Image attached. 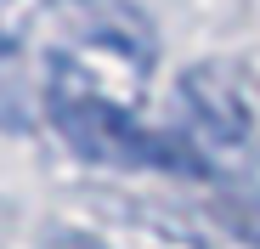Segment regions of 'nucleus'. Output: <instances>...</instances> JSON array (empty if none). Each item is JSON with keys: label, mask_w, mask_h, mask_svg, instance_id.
I'll use <instances>...</instances> for the list:
<instances>
[{"label": "nucleus", "mask_w": 260, "mask_h": 249, "mask_svg": "<svg viewBox=\"0 0 260 249\" xmlns=\"http://www.w3.org/2000/svg\"><path fill=\"white\" fill-rule=\"evenodd\" d=\"M147 74L153 46L136 40H51L46 51V113H108V119H136L147 102Z\"/></svg>", "instance_id": "1"}, {"label": "nucleus", "mask_w": 260, "mask_h": 249, "mask_svg": "<svg viewBox=\"0 0 260 249\" xmlns=\"http://www.w3.org/2000/svg\"><path fill=\"white\" fill-rule=\"evenodd\" d=\"M181 108H187V142L198 147V159H221V153H238L254 142V124H260V108H254V85L238 63H192L181 74Z\"/></svg>", "instance_id": "2"}, {"label": "nucleus", "mask_w": 260, "mask_h": 249, "mask_svg": "<svg viewBox=\"0 0 260 249\" xmlns=\"http://www.w3.org/2000/svg\"><path fill=\"white\" fill-rule=\"evenodd\" d=\"M46 108V79L28 74L23 51H0V131H34Z\"/></svg>", "instance_id": "3"}, {"label": "nucleus", "mask_w": 260, "mask_h": 249, "mask_svg": "<svg viewBox=\"0 0 260 249\" xmlns=\"http://www.w3.org/2000/svg\"><path fill=\"white\" fill-rule=\"evenodd\" d=\"M46 249H113L102 232H79V227H62V232H51L46 238Z\"/></svg>", "instance_id": "4"}]
</instances>
